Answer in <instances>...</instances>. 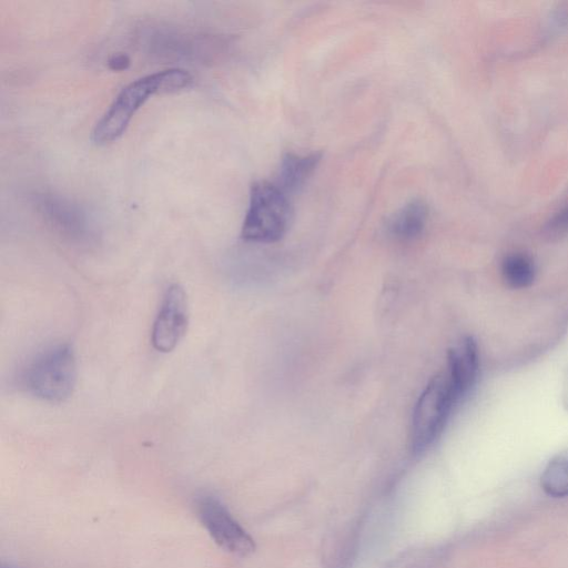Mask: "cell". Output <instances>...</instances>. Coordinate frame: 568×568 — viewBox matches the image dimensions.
<instances>
[{"label": "cell", "instance_id": "cell-1", "mask_svg": "<svg viewBox=\"0 0 568 568\" xmlns=\"http://www.w3.org/2000/svg\"><path fill=\"white\" fill-rule=\"evenodd\" d=\"M192 80L193 78L187 71L174 68L130 82L118 93L94 125L91 133L92 142L97 145H105L118 140L149 97L187 88Z\"/></svg>", "mask_w": 568, "mask_h": 568}, {"label": "cell", "instance_id": "cell-2", "mask_svg": "<svg viewBox=\"0 0 568 568\" xmlns=\"http://www.w3.org/2000/svg\"><path fill=\"white\" fill-rule=\"evenodd\" d=\"M292 209L287 195L275 183L255 182L242 225V237L248 242L272 243L287 231Z\"/></svg>", "mask_w": 568, "mask_h": 568}, {"label": "cell", "instance_id": "cell-3", "mask_svg": "<svg viewBox=\"0 0 568 568\" xmlns=\"http://www.w3.org/2000/svg\"><path fill=\"white\" fill-rule=\"evenodd\" d=\"M23 386L34 397L61 403L68 399L77 383V359L70 344H60L39 355L22 377Z\"/></svg>", "mask_w": 568, "mask_h": 568}, {"label": "cell", "instance_id": "cell-4", "mask_svg": "<svg viewBox=\"0 0 568 568\" xmlns=\"http://www.w3.org/2000/svg\"><path fill=\"white\" fill-rule=\"evenodd\" d=\"M458 402L446 372L429 381L413 414L410 447L414 454L423 453L433 444Z\"/></svg>", "mask_w": 568, "mask_h": 568}, {"label": "cell", "instance_id": "cell-5", "mask_svg": "<svg viewBox=\"0 0 568 568\" xmlns=\"http://www.w3.org/2000/svg\"><path fill=\"white\" fill-rule=\"evenodd\" d=\"M195 510L207 534L223 550L236 556H248L255 550L253 538L219 498L200 496Z\"/></svg>", "mask_w": 568, "mask_h": 568}, {"label": "cell", "instance_id": "cell-6", "mask_svg": "<svg viewBox=\"0 0 568 568\" xmlns=\"http://www.w3.org/2000/svg\"><path fill=\"white\" fill-rule=\"evenodd\" d=\"M189 303L184 288L171 284L164 292L153 322L151 343L161 353L172 352L184 337L189 326Z\"/></svg>", "mask_w": 568, "mask_h": 568}, {"label": "cell", "instance_id": "cell-7", "mask_svg": "<svg viewBox=\"0 0 568 568\" xmlns=\"http://www.w3.org/2000/svg\"><path fill=\"white\" fill-rule=\"evenodd\" d=\"M37 207L42 217L63 235L84 241L90 236L91 227L81 206L55 194H41Z\"/></svg>", "mask_w": 568, "mask_h": 568}, {"label": "cell", "instance_id": "cell-8", "mask_svg": "<svg viewBox=\"0 0 568 568\" xmlns=\"http://www.w3.org/2000/svg\"><path fill=\"white\" fill-rule=\"evenodd\" d=\"M479 372V353L473 337H465L447 354V376L458 398L463 399L476 383Z\"/></svg>", "mask_w": 568, "mask_h": 568}, {"label": "cell", "instance_id": "cell-9", "mask_svg": "<svg viewBox=\"0 0 568 568\" xmlns=\"http://www.w3.org/2000/svg\"><path fill=\"white\" fill-rule=\"evenodd\" d=\"M427 219V204L419 199L410 200L390 215L386 230L396 240L410 241L423 233Z\"/></svg>", "mask_w": 568, "mask_h": 568}, {"label": "cell", "instance_id": "cell-10", "mask_svg": "<svg viewBox=\"0 0 568 568\" xmlns=\"http://www.w3.org/2000/svg\"><path fill=\"white\" fill-rule=\"evenodd\" d=\"M320 160L321 154L318 153L307 155L286 153L282 158L275 184L285 193L297 191L305 184Z\"/></svg>", "mask_w": 568, "mask_h": 568}, {"label": "cell", "instance_id": "cell-11", "mask_svg": "<svg viewBox=\"0 0 568 568\" xmlns=\"http://www.w3.org/2000/svg\"><path fill=\"white\" fill-rule=\"evenodd\" d=\"M501 276L511 288H526L534 283L536 268L534 261L526 254L513 253L501 262Z\"/></svg>", "mask_w": 568, "mask_h": 568}, {"label": "cell", "instance_id": "cell-12", "mask_svg": "<svg viewBox=\"0 0 568 568\" xmlns=\"http://www.w3.org/2000/svg\"><path fill=\"white\" fill-rule=\"evenodd\" d=\"M540 486L551 497L568 496V450L549 460L541 474Z\"/></svg>", "mask_w": 568, "mask_h": 568}, {"label": "cell", "instance_id": "cell-13", "mask_svg": "<svg viewBox=\"0 0 568 568\" xmlns=\"http://www.w3.org/2000/svg\"><path fill=\"white\" fill-rule=\"evenodd\" d=\"M568 230V205L560 211L547 225L549 234L558 235Z\"/></svg>", "mask_w": 568, "mask_h": 568}, {"label": "cell", "instance_id": "cell-14", "mask_svg": "<svg viewBox=\"0 0 568 568\" xmlns=\"http://www.w3.org/2000/svg\"><path fill=\"white\" fill-rule=\"evenodd\" d=\"M130 63L129 58L125 54L114 55L109 61V67L112 70H122L125 69Z\"/></svg>", "mask_w": 568, "mask_h": 568}, {"label": "cell", "instance_id": "cell-15", "mask_svg": "<svg viewBox=\"0 0 568 568\" xmlns=\"http://www.w3.org/2000/svg\"><path fill=\"white\" fill-rule=\"evenodd\" d=\"M562 402H564L566 409L568 410V374L565 377V382H564V386H562Z\"/></svg>", "mask_w": 568, "mask_h": 568}, {"label": "cell", "instance_id": "cell-16", "mask_svg": "<svg viewBox=\"0 0 568 568\" xmlns=\"http://www.w3.org/2000/svg\"><path fill=\"white\" fill-rule=\"evenodd\" d=\"M1 568H18V567L12 566V565H4V564H2Z\"/></svg>", "mask_w": 568, "mask_h": 568}]
</instances>
